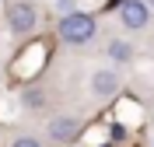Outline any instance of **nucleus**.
I'll return each mask as SVG.
<instances>
[{
	"label": "nucleus",
	"mask_w": 154,
	"mask_h": 147,
	"mask_svg": "<svg viewBox=\"0 0 154 147\" xmlns=\"http://www.w3.org/2000/svg\"><path fill=\"white\" fill-rule=\"evenodd\" d=\"M60 39L67 42V46H84V42L95 39V18L91 14H81V11H74V14H63L56 25Z\"/></svg>",
	"instance_id": "nucleus-1"
},
{
	"label": "nucleus",
	"mask_w": 154,
	"mask_h": 147,
	"mask_svg": "<svg viewBox=\"0 0 154 147\" xmlns=\"http://www.w3.org/2000/svg\"><path fill=\"white\" fill-rule=\"evenodd\" d=\"M109 56H112L116 63H130V60H133V46L126 39H112L109 42Z\"/></svg>",
	"instance_id": "nucleus-6"
},
{
	"label": "nucleus",
	"mask_w": 154,
	"mask_h": 147,
	"mask_svg": "<svg viewBox=\"0 0 154 147\" xmlns=\"http://www.w3.org/2000/svg\"><path fill=\"white\" fill-rule=\"evenodd\" d=\"M11 147H42V144H38L35 137H18V140H14Z\"/></svg>",
	"instance_id": "nucleus-8"
},
{
	"label": "nucleus",
	"mask_w": 154,
	"mask_h": 147,
	"mask_svg": "<svg viewBox=\"0 0 154 147\" xmlns=\"http://www.w3.org/2000/svg\"><path fill=\"white\" fill-rule=\"evenodd\" d=\"M119 21H123L130 32H140L151 21V7H147L144 0H123L119 4Z\"/></svg>",
	"instance_id": "nucleus-3"
},
{
	"label": "nucleus",
	"mask_w": 154,
	"mask_h": 147,
	"mask_svg": "<svg viewBox=\"0 0 154 147\" xmlns=\"http://www.w3.org/2000/svg\"><path fill=\"white\" fill-rule=\"evenodd\" d=\"M91 91H95L98 98H112L116 91H119V74H116V70H95V74H91Z\"/></svg>",
	"instance_id": "nucleus-5"
},
{
	"label": "nucleus",
	"mask_w": 154,
	"mask_h": 147,
	"mask_svg": "<svg viewBox=\"0 0 154 147\" xmlns=\"http://www.w3.org/2000/svg\"><path fill=\"white\" fill-rule=\"evenodd\" d=\"M46 133H49L53 144H70V140H77V133H81V123H77L74 116H56L49 123Z\"/></svg>",
	"instance_id": "nucleus-4"
},
{
	"label": "nucleus",
	"mask_w": 154,
	"mask_h": 147,
	"mask_svg": "<svg viewBox=\"0 0 154 147\" xmlns=\"http://www.w3.org/2000/svg\"><path fill=\"white\" fill-rule=\"evenodd\" d=\"M25 105H28V109H38V105H42V91H25Z\"/></svg>",
	"instance_id": "nucleus-7"
},
{
	"label": "nucleus",
	"mask_w": 154,
	"mask_h": 147,
	"mask_svg": "<svg viewBox=\"0 0 154 147\" xmlns=\"http://www.w3.org/2000/svg\"><path fill=\"white\" fill-rule=\"evenodd\" d=\"M144 4H147V7H154V0H144Z\"/></svg>",
	"instance_id": "nucleus-9"
},
{
	"label": "nucleus",
	"mask_w": 154,
	"mask_h": 147,
	"mask_svg": "<svg viewBox=\"0 0 154 147\" xmlns=\"http://www.w3.org/2000/svg\"><path fill=\"white\" fill-rule=\"evenodd\" d=\"M7 25H11L14 35H28V32H35V25H38V11L32 7L28 0H18V4L7 7Z\"/></svg>",
	"instance_id": "nucleus-2"
}]
</instances>
